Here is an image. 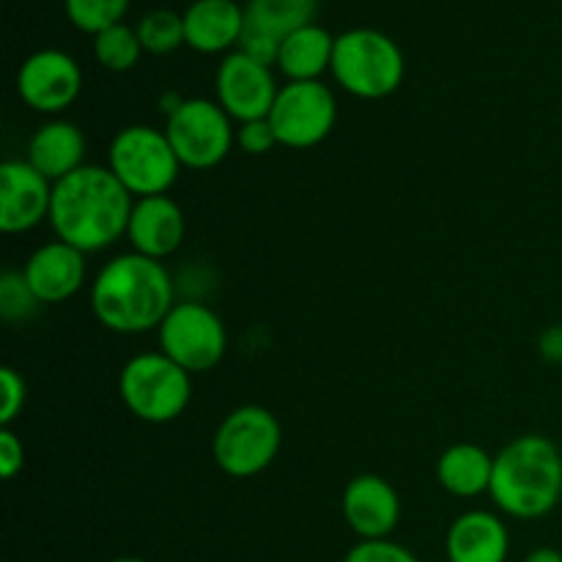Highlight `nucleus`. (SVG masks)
Segmentation results:
<instances>
[{"mask_svg": "<svg viewBox=\"0 0 562 562\" xmlns=\"http://www.w3.org/2000/svg\"><path fill=\"white\" fill-rule=\"evenodd\" d=\"M22 467H25V445L11 428H0V475L11 481Z\"/></svg>", "mask_w": 562, "mask_h": 562, "instance_id": "7c9ffc66", "label": "nucleus"}, {"mask_svg": "<svg viewBox=\"0 0 562 562\" xmlns=\"http://www.w3.org/2000/svg\"><path fill=\"white\" fill-rule=\"evenodd\" d=\"M236 143H239L241 151L250 154V157H261V154H269L274 146H280L269 119L245 121V124H239V130H236Z\"/></svg>", "mask_w": 562, "mask_h": 562, "instance_id": "c85d7f7f", "label": "nucleus"}, {"mask_svg": "<svg viewBox=\"0 0 562 562\" xmlns=\"http://www.w3.org/2000/svg\"><path fill=\"white\" fill-rule=\"evenodd\" d=\"M38 305L42 302L33 296L25 274L14 272V269H5L0 274V316L5 322H25V318H31L36 313Z\"/></svg>", "mask_w": 562, "mask_h": 562, "instance_id": "a878e982", "label": "nucleus"}, {"mask_svg": "<svg viewBox=\"0 0 562 562\" xmlns=\"http://www.w3.org/2000/svg\"><path fill=\"white\" fill-rule=\"evenodd\" d=\"M173 305V280L168 269L162 261L140 252L115 256L93 278V316L110 333L143 335L159 329Z\"/></svg>", "mask_w": 562, "mask_h": 562, "instance_id": "f03ea898", "label": "nucleus"}, {"mask_svg": "<svg viewBox=\"0 0 562 562\" xmlns=\"http://www.w3.org/2000/svg\"><path fill=\"white\" fill-rule=\"evenodd\" d=\"M538 351L547 362H562V324L543 329L538 338Z\"/></svg>", "mask_w": 562, "mask_h": 562, "instance_id": "2f4dec72", "label": "nucleus"}, {"mask_svg": "<svg viewBox=\"0 0 562 562\" xmlns=\"http://www.w3.org/2000/svg\"><path fill=\"white\" fill-rule=\"evenodd\" d=\"M338 121V102L322 80L285 82L269 113L274 135L285 148H313L329 137Z\"/></svg>", "mask_w": 562, "mask_h": 562, "instance_id": "9d476101", "label": "nucleus"}, {"mask_svg": "<svg viewBox=\"0 0 562 562\" xmlns=\"http://www.w3.org/2000/svg\"><path fill=\"white\" fill-rule=\"evenodd\" d=\"M510 536L499 516L488 510H467L450 525L445 552L450 562H505Z\"/></svg>", "mask_w": 562, "mask_h": 562, "instance_id": "a211bd4d", "label": "nucleus"}, {"mask_svg": "<svg viewBox=\"0 0 562 562\" xmlns=\"http://www.w3.org/2000/svg\"><path fill=\"white\" fill-rule=\"evenodd\" d=\"M113 562H146V560H140V558H119V560H113Z\"/></svg>", "mask_w": 562, "mask_h": 562, "instance_id": "72a5a7b5", "label": "nucleus"}, {"mask_svg": "<svg viewBox=\"0 0 562 562\" xmlns=\"http://www.w3.org/2000/svg\"><path fill=\"white\" fill-rule=\"evenodd\" d=\"M119 393L137 420L165 426L184 415L190 406L192 373L162 351H146L121 368Z\"/></svg>", "mask_w": 562, "mask_h": 562, "instance_id": "39448f33", "label": "nucleus"}, {"mask_svg": "<svg viewBox=\"0 0 562 562\" xmlns=\"http://www.w3.org/2000/svg\"><path fill=\"white\" fill-rule=\"evenodd\" d=\"M132 195L102 165H82L53 184L49 225L55 236L82 252H99L126 236Z\"/></svg>", "mask_w": 562, "mask_h": 562, "instance_id": "f257e3e1", "label": "nucleus"}, {"mask_svg": "<svg viewBox=\"0 0 562 562\" xmlns=\"http://www.w3.org/2000/svg\"><path fill=\"white\" fill-rule=\"evenodd\" d=\"M333 77L357 99H384L404 82L406 60L395 38L376 27H351L335 36Z\"/></svg>", "mask_w": 562, "mask_h": 562, "instance_id": "20e7f679", "label": "nucleus"}, {"mask_svg": "<svg viewBox=\"0 0 562 562\" xmlns=\"http://www.w3.org/2000/svg\"><path fill=\"white\" fill-rule=\"evenodd\" d=\"M245 27V9L236 0H195L184 11L187 47L203 55L239 47Z\"/></svg>", "mask_w": 562, "mask_h": 562, "instance_id": "f3484780", "label": "nucleus"}, {"mask_svg": "<svg viewBox=\"0 0 562 562\" xmlns=\"http://www.w3.org/2000/svg\"><path fill=\"white\" fill-rule=\"evenodd\" d=\"M137 36L146 53L151 55H170L187 44L184 36V14H176L170 9H154L140 16L135 25Z\"/></svg>", "mask_w": 562, "mask_h": 562, "instance_id": "b1692460", "label": "nucleus"}, {"mask_svg": "<svg viewBox=\"0 0 562 562\" xmlns=\"http://www.w3.org/2000/svg\"><path fill=\"white\" fill-rule=\"evenodd\" d=\"M280 38L274 36H267V33H258V31H250V27H245V36H241L239 42V53H245L247 58H252L256 64L261 66H278V58H280Z\"/></svg>", "mask_w": 562, "mask_h": 562, "instance_id": "c756f323", "label": "nucleus"}, {"mask_svg": "<svg viewBox=\"0 0 562 562\" xmlns=\"http://www.w3.org/2000/svg\"><path fill=\"white\" fill-rule=\"evenodd\" d=\"M231 115L217 99H184L165 121V137L181 168L209 170L223 162L236 143Z\"/></svg>", "mask_w": 562, "mask_h": 562, "instance_id": "6e6552de", "label": "nucleus"}, {"mask_svg": "<svg viewBox=\"0 0 562 562\" xmlns=\"http://www.w3.org/2000/svg\"><path fill=\"white\" fill-rule=\"evenodd\" d=\"M494 505L514 519H541L562 497V453L541 434L516 437L494 456Z\"/></svg>", "mask_w": 562, "mask_h": 562, "instance_id": "7ed1b4c3", "label": "nucleus"}, {"mask_svg": "<svg viewBox=\"0 0 562 562\" xmlns=\"http://www.w3.org/2000/svg\"><path fill=\"white\" fill-rule=\"evenodd\" d=\"M278 91L280 88L274 82L272 69L256 64L239 49H234V53L220 60L217 77H214L217 104L239 124L269 119Z\"/></svg>", "mask_w": 562, "mask_h": 562, "instance_id": "f8f14e48", "label": "nucleus"}, {"mask_svg": "<svg viewBox=\"0 0 562 562\" xmlns=\"http://www.w3.org/2000/svg\"><path fill=\"white\" fill-rule=\"evenodd\" d=\"M53 181L44 179L27 159H5L0 165V231L25 234L49 220Z\"/></svg>", "mask_w": 562, "mask_h": 562, "instance_id": "ddd939ff", "label": "nucleus"}, {"mask_svg": "<svg viewBox=\"0 0 562 562\" xmlns=\"http://www.w3.org/2000/svg\"><path fill=\"white\" fill-rule=\"evenodd\" d=\"M82 159H86V135L71 121H47L27 140V162L53 184L80 170L86 165Z\"/></svg>", "mask_w": 562, "mask_h": 562, "instance_id": "6ab92c4d", "label": "nucleus"}, {"mask_svg": "<svg viewBox=\"0 0 562 562\" xmlns=\"http://www.w3.org/2000/svg\"><path fill=\"white\" fill-rule=\"evenodd\" d=\"M0 428H11V423L22 415L27 398L25 379L11 366L0 368Z\"/></svg>", "mask_w": 562, "mask_h": 562, "instance_id": "bb28decb", "label": "nucleus"}, {"mask_svg": "<svg viewBox=\"0 0 562 562\" xmlns=\"http://www.w3.org/2000/svg\"><path fill=\"white\" fill-rule=\"evenodd\" d=\"M27 285L42 305L71 300L86 283V252L55 239L31 252L25 269Z\"/></svg>", "mask_w": 562, "mask_h": 562, "instance_id": "dca6fc26", "label": "nucleus"}, {"mask_svg": "<svg viewBox=\"0 0 562 562\" xmlns=\"http://www.w3.org/2000/svg\"><path fill=\"white\" fill-rule=\"evenodd\" d=\"M16 91L22 102L44 115L64 113L82 91V71L64 49H38L27 55L16 71Z\"/></svg>", "mask_w": 562, "mask_h": 562, "instance_id": "9b49d317", "label": "nucleus"}, {"mask_svg": "<svg viewBox=\"0 0 562 562\" xmlns=\"http://www.w3.org/2000/svg\"><path fill=\"white\" fill-rule=\"evenodd\" d=\"M318 0H247L245 22L250 31L267 33L283 42L289 33L313 25Z\"/></svg>", "mask_w": 562, "mask_h": 562, "instance_id": "4be33fe9", "label": "nucleus"}, {"mask_svg": "<svg viewBox=\"0 0 562 562\" xmlns=\"http://www.w3.org/2000/svg\"><path fill=\"white\" fill-rule=\"evenodd\" d=\"M525 562H562V552H558V549L552 547H541L536 549V552L527 554Z\"/></svg>", "mask_w": 562, "mask_h": 562, "instance_id": "473e14b6", "label": "nucleus"}, {"mask_svg": "<svg viewBox=\"0 0 562 562\" xmlns=\"http://www.w3.org/2000/svg\"><path fill=\"white\" fill-rule=\"evenodd\" d=\"M494 456L475 442L450 445L437 464V481L448 494L461 499L481 497L492 488Z\"/></svg>", "mask_w": 562, "mask_h": 562, "instance_id": "aec40b11", "label": "nucleus"}, {"mask_svg": "<svg viewBox=\"0 0 562 562\" xmlns=\"http://www.w3.org/2000/svg\"><path fill=\"white\" fill-rule=\"evenodd\" d=\"M108 168L132 198L168 195L179 179L181 162L165 132L146 124H132L115 132L108 151Z\"/></svg>", "mask_w": 562, "mask_h": 562, "instance_id": "423d86ee", "label": "nucleus"}, {"mask_svg": "<svg viewBox=\"0 0 562 562\" xmlns=\"http://www.w3.org/2000/svg\"><path fill=\"white\" fill-rule=\"evenodd\" d=\"M344 562H420V560H417L406 547L384 538V541H360L357 547L349 549V554H346Z\"/></svg>", "mask_w": 562, "mask_h": 562, "instance_id": "cd10ccee", "label": "nucleus"}, {"mask_svg": "<svg viewBox=\"0 0 562 562\" xmlns=\"http://www.w3.org/2000/svg\"><path fill=\"white\" fill-rule=\"evenodd\" d=\"M187 234V220L179 203L170 195L137 198L132 206L130 225H126V239H130L132 252L162 261L173 256L181 247Z\"/></svg>", "mask_w": 562, "mask_h": 562, "instance_id": "2eb2a0df", "label": "nucleus"}, {"mask_svg": "<svg viewBox=\"0 0 562 562\" xmlns=\"http://www.w3.org/2000/svg\"><path fill=\"white\" fill-rule=\"evenodd\" d=\"M143 53L146 49H143L140 36L126 22H119V25L93 36V55H97L99 66H104L108 71L135 69Z\"/></svg>", "mask_w": 562, "mask_h": 562, "instance_id": "5701e85b", "label": "nucleus"}, {"mask_svg": "<svg viewBox=\"0 0 562 562\" xmlns=\"http://www.w3.org/2000/svg\"><path fill=\"white\" fill-rule=\"evenodd\" d=\"M159 351L187 373H206L223 362L228 333L217 313L201 302H176L159 324Z\"/></svg>", "mask_w": 562, "mask_h": 562, "instance_id": "1a4fd4ad", "label": "nucleus"}, {"mask_svg": "<svg viewBox=\"0 0 562 562\" xmlns=\"http://www.w3.org/2000/svg\"><path fill=\"white\" fill-rule=\"evenodd\" d=\"M130 3L132 0H64V11L77 31L97 36L124 22Z\"/></svg>", "mask_w": 562, "mask_h": 562, "instance_id": "393cba45", "label": "nucleus"}, {"mask_svg": "<svg viewBox=\"0 0 562 562\" xmlns=\"http://www.w3.org/2000/svg\"><path fill=\"white\" fill-rule=\"evenodd\" d=\"M335 36L322 25H305L289 33L280 44L278 69L289 82L322 80L324 71L333 69Z\"/></svg>", "mask_w": 562, "mask_h": 562, "instance_id": "412c9836", "label": "nucleus"}, {"mask_svg": "<svg viewBox=\"0 0 562 562\" xmlns=\"http://www.w3.org/2000/svg\"><path fill=\"white\" fill-rule=\"evenodd\" d=\"M283 431L278 417L256 404L228 412L212 439L214 464L228 477H256L278 459Z\"/></svg>", "mask_w": 562, "mask_h": 562, "instance_id": "0eeeda50", "label": "nucleus"}, {"mask_svg": "<svg viewBox=\"0 0 562 562\" xmlns=\"http://www.w3.org/2000/svg\"><path fill=\"white\" fill-rule=\"evenodd\" d=\"M340 510L360 541H384L401 521V497L382 475H357L344 488Z\"/></svg>", "mask_w": 562, "mask_h": 562, "instance_id": "4468645a", "label": "nucleus"}]
</instances>
